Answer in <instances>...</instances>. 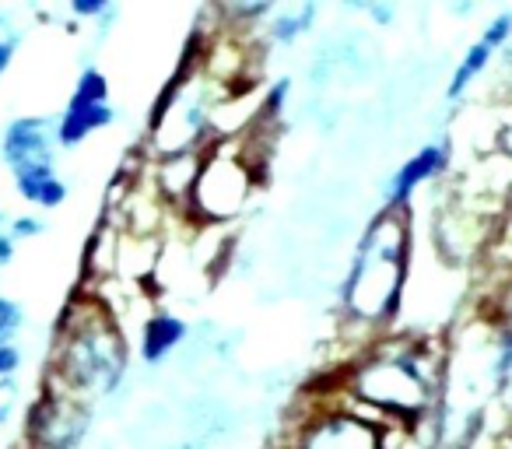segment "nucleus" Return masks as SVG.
Here are the masks:
<instances>
[{
  "label": "nucleus",
  "instance_id": "nucleus-20",
  "mask_svg": "<svg viewBox=\"0 0 512 449\" xmlns=\"http://www.w3.org/2000/svg\"><path fill=\"white\" fill-rule=\"evenodd\" d=\"M0 221H4V214H0Z\"/></svg>",
  "mask_w": 512,
  "mask_h": 449
},
{
  "label": "nucleus",
  "instance_id": "nucleus-5",
  "mask_svg": "<svg viewBox=\"0 0 512 449\" xmlns=\"http://www.w3.org/2000/svg\"><path fill=\"white\" fill-rule=\"evenodd\" d=\"M53 123L43 116H22L4 130L0 155L11 165V176H22L32 169H53Z\"/></svg>",
  "mask_w": 512,
  "mask_h": 449
},
{
  "label": "nucleus",
  "instance_id": "nucleus-19",
  "mask_svg": "<svg viewBox=\"0 0 512 449\" xmlns=\"http://www.w3.org/2000/svg\"><path fill=\"white\" fill-rule=\"evenodd\" d=\"M102 11H106V4H99V0H95V4H74V15H102Z\"/></svg>",
  "mask_w": 512,
  "mask_h": 449
},
{
  "label": "nucleus",
  "instance_id": "nucleus-2",
  "mask_svg": "<svg viewBox=\"0 0 512 449\" xmlns=\"http://www.w3.org/2000/svg\"><path fill=\"white\" fill-rule=\"evenodd\" d=\"M123 369H127V351L106 320H88L71 337H64L57 372L74 390L109 393L120 383Z\"/></svg>",
  "mask_w": 512,
  "mask_h": 449
},
{
  "label": "nucleus",
  "instance_id": "nucleus-13",
  "mask_svg": "<svg viewBox=\"0 0 512 449\" xmlns=\"http://www.w3.org/2000/svg\"><path fill=\"white\" fill-rule=\"evenodd\" d=\"M109 95V85L99 71H85L78 78V88H74L71 102H85V106H95V102H106Z\"/></svg>",
  "mask_w": 512,
  "mask_h": 449
},
{
  "label": "nucleus",
  "instance_id": "nucleus-3",
  "mask_svg": "<svg viewBox=\"0 0 512 449\" xmlns=\"http://www.w3.org/2000/svg\"><path fill=\"white\" fill-rule=\"evenodd\" d=\"M358 390L362 397L376 400L393 411H418L428 400V386L421 376L414 358H386V362H372L369 369L358 376Z\"/></svg>",
  "mask_w": 512,
  "mask_h": 449
},
{
  "label": "nucleus",
  "instance_id": "nucleus-10",
  "mask_svg": "<svg viewBox=\"0 0 512 449\" xmlns=\"http://www.w3.org/2000/svg\"><path fill=\"white\" fill-rule=\"evenodd\" d=\"M183 337H186V323L179 320V316H172V313L151 316V323L144 327V337H141V358L148 365L162 362L165 355H172V351L183 344Z\"/></svg>",
  "mask_w": 512,
  "mask_h": 449
},
{
  "label": "nucleus",
  "instance_id": "nucleus-6",
  "mask_svg": "<svg viewBox=\"0 0 512 449\" xmlns=\"http://www.w3.org/2000/svg\"><path fill=\"white\" fill-rule=\"evenodd\" d=\"M509 36H512V15H498L495 22L484 29V36L467 50V57L460 60V67L453 71V81H449V92H446L449 99H460V95L467 92L470 81H474L477 74L491 64V57L509 43Z\"/></svg>",
  "mask_w": 512,
  "mask_h": 449
},
{
  "label": "nucleus",
  "instance_id": "nucleus-12",
  "mask_svg": "<svg viewBox=\"0 0 512 449\" xmlns=\"http://www.w3.org/2000/svg\"><path fill=\"white\" fill-rule=\"evenodd\" d=\"M313 4L309 8H299V11H292V15H278L274 18V29H271V36L278 39V43H292L299 32H306L309 29V18H313Z\"/></svg>",
  "mask_w": 512,
  "mask_h": 449
},
{
  "label": "nucleus",
  "instance_id": "nucleus-16",
  "mask_svg": "<svg viewBox=\"0 0 512 449\" xmlns=\"http://www.w3.org/2000/svg\"><path fill=\"white\" fill-rule=\"evenodd\" d=\"M43 232H46V225L39 218H15L11 221L8 236L11 239H32V236H43Z\"/></svg>",
  "mask_w": 512,
  "mask_h": 449
},
{
  "label": "nucleus",
  "instance_id": "nucleus-8",
  "mask_svg": "<svg viewBox=\"0 0 512 449\" xmlns=\"http://www.w3.org/2000/svg\"><path fill=\"white\" fill-rule=\"evenodd\" d=\"M446 162H449V144H428V148H421L414 158H407V162L393 172L390 190H386V207L407 204V197H411L421 183H428V179L446 169Z\"/></svg>",
  "mask_w": 512,
  "mask_h": 449
},
{
  "label": "nucleus",
  "instance_id": "nucleus-7",
  "mask_svg": "<svg viewBox=\"0 0 512 449\" xmlns=\"http://www.w3.org/2000/svg\"><path fill=\"white\" fill-rule=\"evenodd\" d=\"M302 449H379V432L369 421L337 414L309 428Z\"/></svg>",
  "mask_w": 512,
  "mask_h": 449
},
{
  "label": "nucleus",
  "instance_id": "nucleus-9",
  "mask_svg": "<svg viewBox=\"0 0 512 449\" xmlns=\"http://www.w3.org/2000/svg\"><path fill=\"white\" fill-rule=\"evenodd\" d=\"M113 120H116V113L109 102H95V106L71 102L67 113L60 116V123H57V141L64 144V148H74V144H81L88 134H95V130H102Z\"/></svg>",
  "mask_w": 512,
  "mask_h": 449
},
{
  "label": "nucleus",
  "instance_id": "nucleus-1",
  "mask_svg": "<svg viewBox=\"0 0 512 449\" xmlns=\"http://www.w3.org/2000/svg\"><path fill=\"white\" fill-rule=\"evenodd\" d=\"M407 271V225L400 207H386L365 232L344 285V306L358 320H383L397 309Z\"/></svg>",
  "mask_w": 512,
  "mask_h": 449
},
{
  "label": "nucleus",
  "instance_id": "nucleus-17",
  "mask_svg": "<svg viewBox=\"0 0 512 449\" xmlns=\"http://www.w3.org/2000/svg\"><path fill=\"white\" fill-rule=\"evenodd\" d=\"M18 365H22V351H18L15 344H4V348H0V379L15 376Z\"/></svg>",
  "mask_w": 512,
  "mask_h": 449
},
{
  "label": "nucleus",
  "instance_id": "nucleus-4",
  "mask_svg": "<svg viewBox=\"0 0 512 449\" xmlns=\"http://www.w3.org/2000/svg\"><path fill=\"white\" fill-rule=\"evenodd\" d=\"M29 432L39 449H74L88 432V407L74 397L53 393L32 407Z\"/></svg>",
  "mask_w": 512,
  "mask_h": 449
},
{
  "label": "nucleus",
  "instance_id": "nucleus-15",
  "mask_svg": "<svg viewBox=\"0 0 512 449\" xmlns=\"http://www.w3.org/2000/svg\"><path fill=\"white\" fill-rule=\"evenodd\" d=\"M18 43H22V29L11 15H0V78L11 67V57H15Z\"/></svg>",
  "mask_w": 512,
  "mask_h": 449
},
{
  "label": "nucleus",
  "instance_id": "nucleus-14",
  "mask_svg": "<svg viewBox=\"0 0 512 449\" xmlns=\"http://www.w3.org/2000/svg\"><path fill=\"white\" fill-rule=\"evenodd\" d=\"M22 323H25V309L18 306L15 299H4V295H0V348H4V344H15V334L22 330Z\"/></svg>",
  "mask_w": 512,
  "mask_h": 449
},
{
  "label": "nucleus",
  "instance_id": "nucleus-11",
  "mask_svg": "<svg viewBox=\"0 0 512 449\" xmlns=\"http://www.w3.org/2000/svg\"><path fill=\"white\" fill-rule=\"evenodd\" d=\"M15 190L22 193L29 204L39 207H60L67 200V186L57 176V169H32L15 176Z\"/></svg>",
  "mask_w": 512,
  "mask_h": 449
},
{
  "label": "nucleus",
  "instance_id": "nucleus-18",
  "mask_svg": "<svg viewBox=\"0 0 512 449\" xmlns=\"http://www.w3.org/2000/svg\"><path fill=\"white\" fill-rule=\"evenodd\" d=\"M11 260H15V239L8 232H0V267L11 264Z\"/></svg>",
  "mask_w": 512,
  "mask_h": 449
}]
</instances>
